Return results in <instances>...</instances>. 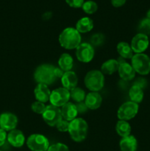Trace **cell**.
<instances>
[{
  "label": "cell",
  "instance_id": "obj_31",
  "mask_svg": "<svg viewBox=\"0 0 150 151\" xmlns=\"http://www.w3.org/2000/svg\"><path fill=\"white\" fill-rule=\"evenodd\" d=\"M47 151H70L69 147L63 143H56L49 146Z\"/></svg>",
  "mask_w": 150,
  "mask_h": 151
},
{
  "label": "cell",
  "instance_id": "obj_35",
  "mask_svg": "<svg viewBox=\"0 0 150 151\" xmlns=\"http://www.w3.org/2000/svg\"><path fill=\"white\" fill-rule=\"evenodd\" d=\"M76 108H77V111H78V113H84V112L88 110V108L87 106H85V103L84 102H82V103H79L76 105Z\"/></svg>",
  "mask_w": 150,
  "mask_h": 151
},
{
  "label": "cell",
  "instance_id": "obj_2",
  "mask_svg": "<svg viewBox=\"0 0 150 151\" xmlns=\"http://www.w3.org/2000/svg\"><path fill=\"white\" fill-rule=\"evenodd\" d=\"M55 68L54 66L49 63L40 65L34 72V79L38 84L51 85L57 79L54 72Z\"/></svg>",
  "mask_w": 150,
  "mask_h": 151
},
{
  "label": "cell",
  "instance_id": "obj_27",
  "mask_svg": "<svg viewBox=\"0 0 150 151\" xmlns=\"http://www.w3.org/2000/svg\"><path fill=\"white\" fill-rule=\"evenodd\" d=\"M82 8L83 11L87 14H93L96 12L97 9H98V5L95 1L89 0V1H85L83 3Z\"/></svg>",
  "mask_w": 150,
  "mask_h": 151
},
{
  "label": "cell",
  "instance_id": "obj_11",
  "mask_svg": "<svg viewBox=\"0 0 150 151\" xmlns=\"http://www.w3.org/2000/svg\"><path fill=\"white\" fill-rule=\"evenodd\" d=\"M149 44L147 35L142 33H138L132 38L131 41V48L135 54L143 53L147 50Z\"/></svg>",
  "mask_w": 150,
  "mask_h": 151
},
{
  "label": "cell",
  "instance_id": "obj_8",
  "mask_svg": "<svg viewBox=\"0 0 150 151\" xmlns=\"http://www.w3.org/2000/svg\"><path fill=\"white\" fill-rule=\"evenodd\" d=\"M42 116L44 122L51 127H56L59 122L63 119L60 108L54 106L53 105L46 106L45 111L42 114Z\"/></svg>",
  "mask_w": 150,
  "mask_h": 151
},
{
  "label": "cell",
  "instance_id": "obj_30",
  "mask_svg": "<svg viewBox=\"0 0 150 151\" xmlns=\"http://www.w3.org/2000/svg\"><path fill=\"white\" fill-rule=\"evenodd\" d=\"M104 40V37L102 34H94L91 38V44L92 46H99L102 44Z\"/></svg>",
  "mask_w": 150,
  "mask_h": 151
},
{
  "label": "cell",
  "instance_id": "obj_19",
  "mask_svg": "<svg viewBox=\"0 0 150 151\" xmlns=\"http://www.w3.org/2000/svg\"><path fill=\"white\" fill-rule=\"evenodd\" d=\"M119 147L121 151H136L138 147V142L134 136L129 135L121 138L119 142Z\"/></svg>",
  "mask_w": 150,
  "mask_h": 151
},
{
  "label": "cell",
  "instance_id": "obj_28",
  "mask_svg": "<svg viewBox=\"0 0 150 151\" xmlns=\"http://www.w3.org/2000/svg\"><path fill=\"white\" fill-rule=\"evenodd\" d=\"M138 31L139 33L144 34V35H150V19H143L141 22H140L139 27H138Z\"/></svg>",
  "mask_w": 150,
  "mask_h": 151
},
{
  "label": "cell",
  "instance_id": "obj_37",
  "mask_svg": "<svg viewBox=\"0 0 150 151\" xmlns=\"http://www.w3.org/2000/svg\"><path fill=\"white\" fill-rule=\"evenodd\" d=\"M133 85H136L140 86L141 88H144L146 86V81L144 79H142V78H140L138 81H135V83H133Z\"/></svg>",
  "mask_w": 150,
  "mask_h": 151
},
{
  "label": "cell",
  "instance_id": "obj_38",
  "mask_svg": "<svg viewBox=\"0 0 150 151\" xmlns=\"http://www.w3.org/2000/svg\"><path fill=\"white\" fill-rule=\"evenodd\" d=\"M146 18H147V19H150V10H149L148 11H147Z\"/></svg>",
  "mask_w": 150,
  "mask_h": 151
},
{
  "label": "cell",
  "instance_id": "obj_17",
  "mask_svg": "<svg viewBox=\"0 0 150 151\" xmlns=\"http://www.w3.org/2000/svg\"><path fill=\"white\" fill-rule=\"evenodd\" d=\"M61 110L62 117L65 120H67L69 122L74 120L76 119L78 114V111L76 106L73 103L69 102L64 106L60 108Z\"/></svg>",
  "mask_w": 150,
  "mask_h": 151
},
{
  "label": "cell",
  "instance_id": "obj_29",
  "mask_svg": "<svg viewBox=\"0 0 150 151\" xmlns=\"http://www.w3.org/2000/svg\"><path fill=\"white\" fill-rule=\"evenodd\" d=\"M46 108V106H45V104L39 101L34 102L32 104V106H31V109H32V111L34 113L41 115L45 111Z\"/></svg>",
  "mask_w": 150,
  "mask_h": 151
},
{
  "label": "cell",
  "instance_id": "obj_7",
  "mask_svg": "<svg viewBox=\"0 0 150 151\" xmlns=\"http://www.w3.org/2000/svg\"><path fill=\"white\" fill-rule=\"evenodd\" d=\"M139 106L137 103L127 101L119 107L117 111V116L119 120L128 121L133 119L137 115Z\"/></svg>",
  "mask_w": 150,
  "mask_h": 151
},
{
  "label": "cell",
  "instance_id": "obj_26",
  "mask_svg": "<svg viewBox=\"0 0 150 151\" xmlns=\"http://www.w3.org/2000/svg\"><path fill=\"white\" fill-rule=\"evenodd\" d=\"M85 97H86V94L85 91L79 87H76L70 91V97L77 103L84 102Z\"/></svg>",
  "mask_w": 150,
  "mask_h": 151
},
{
  "label": "cell",
  "instance_id": "obj_22",
  "mask_svg": "<svg viewBox=\"0 0 150 151\" xmlns=\"http://www.w3.org/2000/svg\"><path fill=\"white\" fill-rule=\"evenodd\" d=\"M58 65L59 68H60L64 72L71 71L74 66L73 58L68 53H63L59 58Z\"/></svg>",
  "mask_w": 150,
  "mask_h": 151
},
{
  "label": "cell",
  "instance_id": "obj_20",
  "mask_svg": "<svg viewBox=\"0 0 150 151\" xmlns=\"http://www.w3.org/2000/svg\"><path fill=\"white\" fill-rule=\"evenodd\" d=\"M94 22L89 17H83L79 19L76 24V29L79 33H86L92 30Z\"/></svg>",
  "mask_w": 150,
  "mask_h": 151
},
{
  "label": "cell",
  "instance_id": "obj_34",
  "mask_svg": "<svg viewBox=\"0 0 150 151\" xmlns=\"http://www.w3.org/2000/svg\"><path fill=\"white\" fill-rule=\"evenodd\" d=\"M7 139V131H5L4 130L0 128V147L4 145V144L5 143L6 140Z\"/></svg>",
  "mask_w": 150,
  "mask_h": 151
},
{
  "label": "cell",
  "instance_id": "obj_21",
  "mask_svg": "<svg viewBox=\"0 0 150 151\" xmlns=\"http://www.w3.org/2000/svg\"><path fill=\"white\" fill-rule=\"evenodd\" d=\"M119 63L116 59H110L102 63L101 66V72L104 75H113L118 72Z\"/></svg>",
  "mask_w": 150,
  "mask_h": 151
},
{
  "label": "cell",
  "instance_id": "obj_9",
  "mask_svg": "<svg viewBox=\"0 0 150 151\" xmlns=\"http://www.w3.org/2000/svg\"><path fill=\"white\" fill-rule=\"evenodd\" d=\"M70 98V91L62 87L56 88L51 91L49 101L51 105L61 108L65 104L69 103Z\"/></svg>",
  "mask_w": 150,
  "mask_h": 151
},
{
  "label": "cell",
  "instance_id": "obj_3",
  "mask_svg": "<svg viewBox=\"0 0 150 151\" xmlns=\"http://www.w3.org/2000/svg\"><path fill=\"white\" fill-rule=\"evenodd\" d=\"M88 125L82 118H76L69 122V132L71 138L76 142H81L86 139Z\"/></svg>",
  "mask_w": 150,
  "mask_h": 151
},
{
  "label": "cell",
  "instance_id": "obj_36",
  "mask_svg": "<svg viewBox=\"0 0 150 151\" xmlns=\"http://www.w3.org/2000/svg\"><path fill=\"white\" fill-rule=\"evenodd\" d=\"M126 0H111V4L115 7H120L126 3Z\"/></svg>",
  "mask_w": 150,
  "mask_h": 151
},
{
  "label": "cell",
  "instance_id": "obj_4",
  "mask_svg": "<svg viewBox=\"0 0 150 151\" xmlns=\"http://www.w3.org/2000/svg\"><path fill=\"white\" fill-rule=\"evenodd\" d=\"M84 83L86 88L91 91L98 92L102 89L104 85V74L99 70L89 71L84 79Z\"/></svg>",
  "mask_w": 150,
  "mask_h": 151
},
{
  "label": "cell",
  "instance_id": "obj_39",
  "mask_svg": "<svg viewBox=\"0 0 150 151\" xmlns=\"http://www.w3.org/2000/svg\"><path fill=\"white\" fill-rule=\"evenodd\" d=\"M0 151H1V150H0Z\"/></svg>",
  "mask_w": 150,
  "mask_h": 151
},
{
  "label": "cell",
  "instance_id": "obj_32",
  "mask_svg": "<svg viewBox=\"0 0 150 151\" xmlns=\"http://www.w3.org/2000/svg\"><path fill=\"white\" fill-rule=\"evenodd\" d=\"M69 122H69V121L62 119L59 122V123L56 125V128L60 132H68L69 128Z\"/></svg>",
  "mask_w": 150,
  "mask_h": 151
},
{
  "label": "cell",
  "instance_id": "obj_15",
  "mask_svg": "<svg viewBox=\"0 0 150 151\" xmlns=\"http://www.w3.org/2000/svg\"><path fill=\"white\" fill-rule=\"evenodd\" d=\"M60 79H61V83L63 88H66L69 91L73 88H76V86H77V76H76V73L72 72V71L65 72Z\"/></svg>",
  "mask_w": 150,
  "mask_h": 151
},
{
  "label": "cell",
  "instance_id": "obj_24",
  "mask_svg": "<svg viewBox=\"0 0 150 151\" xmlns=\"http://www.w3.org/2000/svg\"><path fill=\"white\" fill-rule=\"evenodd\" d=\"M144 96V90L138 86L132 85V86L129 88V97L130 99V101L138 104V103L142 102Z\"/></svg>",
  "mask_w": 150,
  "mask_h": 151
},
{
  "label": "cell",
  "instance_id": "obj_12",
  "mask_svg": "<svg viewBox=\"0 0 150 151\" xmlns=\"http://www.w3.org/2000/svg\"><path fill=\"white\" fill-rule=\"evenodd\" d=\"M117 60L119 63L118 72L120 78L124 81H130L133 80L135 78L136 72L134 70L132 65L125 61L124 59L121 57Z\"/></svg>",
  "mask_w": 150,
  "mask_h": 151
},
{
  "label": "cell",
  "instance_id": "obj_14",
  "mask_svg": "<svg viewBox=\"0 0 150 151\" xmlns=\"http://www.w3.org/2000/svg\"><path fill=\"white\" fill-rule=\"evenodd\" d=\"M84 103L88 109L96 110L101 106L102 103V97L98 92L91 91L86 94Z\"/></svg>",
  "mask_w": 150,
  "mask_h": 151
},
{
  "label": "cell",
  "instance_id": "obj_1",
  "mask_svg": "<svg viewBox=\"0 0 150 151\" xmlns=\"http://www.w3.org/2000/svg\"><path fill=\"white\" fill-rule=\"evenodd\" d=\"M81 35L74 27H67L63 29L59 35V43L66 50H74L81 44Z\"/></svg>",
  "mask_w": 150,
  "mask_h": 151
},
{
  "label": "cell",
  "instance_id": "obj_25",
  "mask_svg": "<svg viewBox=\"0 0 150 151\" xmlns=\"http://www.w3.org/2000/svg\"><path fill=\"white\" fill-rule=\"evenodd\" d=\"M116 131L118 135L120 136L121 138H124L130 135L131 126L127 121L119 120L116 123Z\"/></svg>",
  "mask_w": 150,
  "mask_h": 151
},
{
  "label": "cell",
  "instance_id": "obj_10",
  "mask_svg": "<svg viewBox=\"0 0 150 151\" xmlns=\"http://www.w3.org/2000/svg\"><path fill=\"white\" fill-rule=\"evenodd\" d=\"M95 54L94 48L89 43H81L76 49V57L82 63H89Z\"/></svg>",
  "mask_w": 150,
  "mask_h": 151
},
{
  "label": "cell",
  "instance_id": "obj_33",
  "mask_svg": "<svg viewBox=\"0 0 150 151\" xmlns=\"http://www.w3.org/2000/svg\"><path fill=\"white\" fill-rule=\"evenodd\" d=\"M66 2L67 3L68 5L73 8H79V7H82L85 1L84 0H66Z\"/></svg>",
  "mask_w": 150,
  "mask_h": 151
},
{
  "label": "cell",
  "instance_id": "obj_16",
  "mask_svg": "<svg viewBox=\"0 0 150 151\" xmlns=\"http://www.w3.org/2000/svg\"><path fill=\"white\" fill-rule=\"evenodd\" d=\"M7 141L14 147H21L25 142V137L20 130L14 129L7 134Z\"/></svg>",
  "mask_w": 150,
  "mask_h": 151
},
{
  "label": "cell",
  "instance_id": "obj_6",
  "mask_svg": "<svg viewBox=\"0 0 150 151\" xmlns=\"http://www.w3.org/2000/svg\"><path fill=\"white\" fill-rule=\"evenodd\" d=\"M26 145L32 151H47L49 147V142L45 136L34 134L26 139Z\"/></svg>",
  "mask_w": 150,
  "mask_h": 151
},
{
  "label": "cell",
  "instance_id": "obj_23",
  "mask_svg": "<svg viewBox=\"0 0 150 151\" xmlns=\"http://www.w3.org/2000/svg\"><path fill=\"white\" fill-rule=\"evenodd\" d=\"M117 52L121 58L124 59H131L133 56V51H132L131 46L128 43L121 41L118 44Z\"/></svg>",
  "mask_w": 150,
  "mask_h": 151
},
{
  "label": "cell",
  "instance_id": "obj_5",
  "mask_svg": "<svg viewBox=\"0 0 150 151\" xmlns=\"http://www.w3.org/2000/svg\"><path fill=\"white\" fill-rule=\"evenodd\" d=\"M131 65L135 72L141 75H146L150 72V58L144 53L133 55Z\"/></svg>",
  "mask_w": 150,
  "mask_h": 151
},
{
  "label": "cell",
  "instance_id": "obj_18",
  "mask_svg": "<svg viewBox=\"0 0 150 151\" xmlns=\"http://www.w3.org/2000/svg\"><path fill=\"white\" fill-rule=\"evenodd\" d=\"M34 94L37 101L45 103L49 100L51 91L48 86L44 84H38L34 90Z\"/></svg>",
  "mask_w": 150,
  "mask_h": 151
},
{
  "label": "cell",
  "instance_id": "obj_13",
  "mask_svg": "<svg viewBox=\"0 0 150 151\" xmlns=\"http://www.w3.org/2000/svg\"><path fill=\"white\" fill-rule=\"evenodd\" d=\"M18 125V118L13 114L4 112L0 115V128L5 131H13L16 129Z\"/></svg>",
  "mask_w": 150,
  "mask_h": 151
}]
</instances>
